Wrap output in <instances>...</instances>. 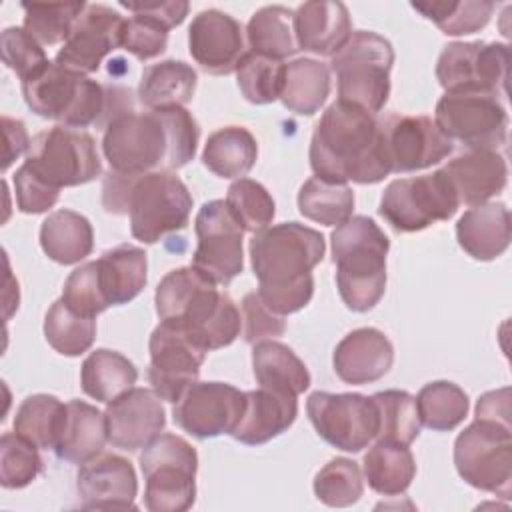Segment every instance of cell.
Here are the masks:
<instances>
[{"instance_id": "7bdbcfd3", "label": "cell", "mask_w": 512, "mask_h": 512, "mask_svg": "<svg viewBox=\"0 0 512 512\" xmlns=\"http://www.w3.org/2000/svg\"><path fill=\"white\" fill-rule=\"evenodd\" d=\"M424 18L432 20L448 36H464L482 30L496 8L488 0H442V2H412Z\"/></svg>"}, {"instance_id": "9c48e42d", "label": "cell", "mask_w": 512, "mask_h": 512, "mask_svg": "<svg viewBox=\"0 0 512 512\" xmlns=\"http://www.w3.org/2000/svg\"><path fill=\"white\" fill-rule=\"evenodd\" d=\"M140 470L146 480V510L184 512L194 504L198 454L182 436H156L140 454Z\"/></svg>"}, {"instance_id": "277c9868", "label": "cell", "mask_w": 512, "mask_h": 512, "mask_svg": "<svg viewBox=\"0 0 512 512\" xmlns=\"http://www.w3.org/2000/svg\"><path fill=\"white\" fill-rule=\"evenodd\" d=\"M154 304L160 320L184 328L206 352L232 344L242 328L234 300L194 266L168 272L156 286Z\"/></svg>"}, {"instance_id": "f5cc1de1", "label": "cell", "mask_w": 512, "mask_h": 512, "mask_svg": "<svg viewBox=\"0 0 512 512\" xmlns=\"http://www.w3.org/2000/svg\"><path fill=\"white\" fill-rule=\"evenodd\" d=\"M168 44V28L152 16L134 14L124 22L122 46L138 60H150L160 56Z\"/></svg>"}, {"instance_id": "9a60e30c", "label": "cell", "mask_w": 512, "mask_h": 512, "mask_svg": "<svg viewBox=\"0 0 512 512\" xmlns=\"http://www.w3.org/2000/svg\"><path fill=\"white\" fill-rule=\"evenodd\" d=\"M198 238L192 266L214 284H230L244 268V228L224 200L202 204L194 220Z\"/></svg>"}, {"instance_id": "b9f144b4", "label": "cell", "mask_w": 512, "mask_h": 512, "mask_svg": "<svg viewBox=\"0 0 512 512\" xmlns=\"http://www.w3.org/2000/svg\"><path fill=\"white\" fill-rule=\"evenodd\" d=\"M378 414L376 440L410 446L420 434L416 398L406 390H384L370 396Z\"/></svg>"}, {"instance_id": "6f0895ef", "label": "cell", "mask_w": 512, "mask_h": 512, "mask_svg": "<svg viewBox=\"0 0 512 512\" xmlns=\"http://www.w3.org/2000/svg\"><path fill=\"white\" fill-rule=\"evenodd\" d=\"M2 130H4V162H2V170L6 172L10 168V164L20 158L24 152L30 150V136L26 132V126L22 120L10 118V116H2Z\"/></svg>"}, {"instance_id": "ac0fdd59", "label": "cell", "mask_w": 512, "mask_h": 512, "mask_svg": "<svg viewBox=\"0 0 512 512\" xmlns=\"http://www.w3.org/2000/svg\"><path fill=\"white\" fill-rule=\"evenodd\" d=\"M246 408V392L224 382H194L172 408L174 422L198 440L232 434Z\"/></svg>"}, {"instance_id": "2e32d148", "label": "cell", "mask_w": 512, "mask_h": 512, "mask_svg": "<svg viewBox=\"0 0 512 512\" xmlns=\"http://www.w3.org/2000/svg\"><path fill=\"white\" fill-rule=\"evenodd\" d=\"M510 50L502 42H452L436 62V78L446 92L482 90L506 94Z\"/></svg>"}, {"instance_id": "8d00e7d4", "label": "cell", "mask_w": 512, "mask_h": 512, "mask_svg": "<svg viewBox=\"0 0 512 512\" xmlns=\"http://www.w3.org/2000/svg\"><path fill=\"white\" fill-rule=\"evenodd\" d=\"M364 478L382 496H398L408 490L416 476V460L408 446L378 440L364 456Z\"/></svg>"}, {"instance_id": "e575fe53", "label": "cell", "mask_w": 512, "mask_h": 512, "mask_svg": "<svg viewBox=\"0 0 512 512\" xmlns=\"http://www.w3.org/2000/svg\"><path fill=\"white\" fill-rule=\"evenodd\" d=\"M330 94V68L314 58H298L284 64V82L280 100L298 114L312 116Z\"/></svg>"}, {"instance_id": "ffe728a7", "label": "cell", "mask_w": 512, "mask_h": 512, "mask_svg": "<svg viewBox=\"0 0 512 512\" xmlns=\"http://www.w3.org/2000/svg\"><path fill=\"white\" fill-rule=\"evenodd\" d=\"M124 22L126 18L110 6L86 4L54 62L78 74L96 72L102 60L122 46Z\"/></svg>"}, {"instance_id": "d6a6232c", "label": "cell", "mask_w": 512, "mask_h": 512, "mask_svg": "<svg viewBox=\"0 0 512 512\" xmlns=\"http://www.w3.org/2000/svg\"><path fill=\"white\" fill-rule=\"evenodd\" d=\"M252 368L256 382L262 388L302 394L310 386V372L306 364L282 342L262 340L252 348Z\"/></svg>"}, {"instance_id": "60d3db41", "label": "cell", "mask_w": 512, "mask_h": 512, "mask_svg": "<svg viewBox=\"0 0 512 512\" xmlns=\"http://www.w3.org/2000/svg\"><path fill=\"white\" fill-rule=\"evenodd\" d=\"M470 402L466 392L448 380H436L420 388L416 410L420 424L436 432L454 430L468 414Z\"/></svg>"}, {"instance_id": "ba28073f", "label": "cell", "mask_w": 512, "mask_h": 512, "mask_svg": "<svg viewBox=\"0 0 512 512\" xmlns=\"http://www.w3.org/2000/svg\"><path fill=\"white\" fill-rule=\"evenodd\" d=\"M392 64L394 48L384 36L370 30L352 32L328 66L338 80V100L370 114L380 112L390 96Z\"/></svg>"}, {"instance_id": "bcb514c9", "label": "cell", "mask_w": 512, "mask_h": 512, "mask_svg": "<svg viewBox=\"0 0 512 512\" xmlns=\"http://www.w3.org/2000/svg\"><path fill=\"white\" fill-rule=\"evenodd\" d=\"M238 88L252 104H270L280 98L284 82V62L256 52H244L236 66Z\"/></svg>"}, {"instance_id": "11a10c76", "label": "cell", "mask_w": 512, "mask_h": 512, "mask_svg": "<svg viewBox=\"0 0 512 512\" xmlns=\"http://www.w3.org/2000/svg\"><path fill=\"white\" fill-rule=\"evenodd\" d=\"M14 194H16V206L24 214H42L48 212L60 198V190L48 186L44 180H40L26 164H22L14 172Z\"/></svg>"}, {"instance_id": "7a4b0ae2", "label": "cell", "mask_w": 512, "mask_h": 512, "mask_svg": "<svg viewBox=\"0 0 512 512\" xmlns=\"http://www.w3.org/2000/svg\"><path fill=\"white\" fill-rule=\"evenodd\" d=\"M308 158L314 176L332 184H376L392 172L380 120L342 100L332 102L316 122Z\"/></svg>"}, {"instance_id": "52a82bcc", "label": "cell", "mask_w": 512, "mask_h": 512, "mask_svg": "<svg viewBox=\"0 0 512 512\" xmlns=\"http://www.w3.org/2000/svg\"><path fill=\"white\" fill-rule=\"evenodd\" d=\"M22 96L34 114L68 128L100 124L106 106L102 84L86 74L66 70L56 62H48L36 76L24 80Z\"/></svg>"}, {"instance_id": "d590c367", "label": "cell", "mask_w": 512, "mask_h": 512, "mask_svg": "<svg viewBox=\"0 0 512 512\" xmlns=\"http://www.w3.org/2000/svg\"><path fill=\"white\" fill-rule=\"evenodd\" d=\"M258 158L256 138L242 126H224L212 132L204 144V166L226 180L246 176Z\"/></svg>"}, {"instance_id": "680465c9", "label": "cell", "mask_w": 512, "mask_h": 512, "mask_svg": "<svg viewBox=\"0 0 512 512\" xmlns=\"http://www.w3.org/2000/svg\"><path fill=\"white\" fill-rule=\"evenodd\" d=\"M476 418H490L510 424V388L482 394L476 404Z\"/></svg>"}, {"instance_id": "74e56055", "label": "cell", "mask_w": 512, "mask_h": 512, "mask_svg": "<svg viewBox=\"0 0 512 512\" xmlns=\"http://www.w3.org/2000/svg\"><path fill=\"white\" fill-rule=\"evenodd\" d=\"M292 16L294 12L280 4L264 6L254 12L246 26L250 52L268 56L278 62L296 54L298 46L292 28Z\"/></svg>"}, {"instance_id": "5b68a950", "label": "cell", "mask_w": 512, "mask_h": 512, "mask_svg": "<svg viewBox=\"0 0 512 512\" xmlns=\"http://www.w3.org/2000/svg\"><path fill=\"white\" fill-rule=\"evenodd\" d=\"M106 212L128 214L130 232L144 244H156L166 234L186 228L192 196L186 184L168 170L128 176L110 170L102 184Z\"/></svg>"}, {"instance_id": "7dc6e473", "label": "cell", "mask_w": 512, "mask_h": 512, "mask_svg": "<svg viewBox=\"0 0 512 512\" xmlns=\"http://www.w3.org/2000/svg\"><path fill=\"white\" fill-rule=\"evenodd\" d=\"M364 480L360 466L350 458H332L314 476L316 498L332 508H346L360 500Z\"/></svg>"}, {"instance_id": "4fadbf2b", "label": "cell", "mask_w": 512, "mask_h": 512, "mask_svg": "<svg viewBox=\"0 0 512 512\" xmlns=\"http://www.w3.org/2000/svg\"><path fill=\"white\" fill-rule=\"evenodd\" d=\"M434 122L444 136L462 142L468 150H496L508 138V112L492 92H446L436 104Z\"/></svg>"}, {"instance_id": "7c38bea8", "label": "cell", "mask_w": 512, "mask_h": 512, "mask_svg": "<svg viewBox=\"0 0 512 512\" xmlns=\"http://www.w3.org/2000/svg\"><path fill=\"white\" fill-rule=\"evenodd\" d=\"M458 206V194L440 168L432 174L392 180L382 192L378 212L396 232H418L452 218Z\"/></svg>"}, {"instance_id": "f35d334b", "label": "cell", "mask_w": 512, "mask_h": 512, "mask_svg": "<svg viewBox=\"0 0 512 512\" xmlns=\"http://www.w3.org/2000/svg\"><path fill=\"white\" fill-rule=\"evenodd\" d=\"M66 420V404L52 394H32L16 410L14 432L42 450H54Z\"/></svg>"}, {"instance_id": "ab89813d", "label": "cell", "mask_w": 512, "mask_h": 512, "mask_svg": "<svg viewBox=\"0 0 512 512\" xmlns=\"http://www.w3.org/2000/svg\"><path fill=\"white\" fill-rule=\"evenodd\" d=\"M298 210L322 226H340L352 216L354 192L348 184H332L312 176L300 186Z\"/></svg>"}, {"instance_id": "f907efd6", "label": "cell", "mask_w": 512, "mask_h": 512, "mask_svg": "<svg viewBox=\"0 0 512 512\" xmlns=\"http://www.w3.org/2000/svg\"><path fill=\"white\" fill-rule=\"evenodd\" d=\"M62 302L76 314L88 318H96L110 306L100 288L96 260L86 262L70 272L62 288Z\"/></svg>"}, {"instance_id": "1f68e13d", "label": "cell", "mask_w": 512, "mask_h": 512, "mask_svg": "<svg viewBox=\"0 0 512 512\" xmlns=\"http://www.w3.org/2000/svg\"><path fill=\"white\" fill-rule=\"evenodd\" d=\"M196 70L182 60H162L144 68L138 98L150 110H166L188 104L196 90Z\"/></svg>"}, {"instance_id": "d6986e66", "label": "cell", "mask_w": 512, "mask_h": 512, "mask_svg": "<svg viewBox=\"0 0 512 512\" xmlns=\"http://www.w3.org/2000/svg\"><path fill=\"white\" fill-rule=\"evenodd\" d=\"M380 128L392 172L430 168L454 150V142L428 116L390 114L380 120Z\"/></svg>"}, {"instance_id": "d4e9b609", "label": "cell", "mask_w": 512, "mask_h": 512, "mask_svg": "<svg viewBox=\"0 0 512 512\" xmlns=\"http://www.w3.org/2000/svg\"><path fill=\"white\" fill-rule=\"evenodd\" d=\"M292 28L298 50L318 56H334L352 36L348 8L328 0L300 4L292 16Z\"/></svg>"}, {"instance_id": "816d5d0a", "label": "cell", "mask_w": 512, "mask_h": 512, "mask_svg": "<svg viewBox=\"0 0 512 512\" xmlns=\"http://www.w3.org/2000/svg\"><path fill=\"white\" fill-rule=\"evenodd\" d=\"M0 44H2L4 64L12 72H16L22 82L36 76L50 62L42 44L34 36H30L24 28H18V26L6 28L0 36Z\"/></svg>"}, {"instance_id": "83f0119b", "label": "cell", "mask_w": 512, "mask_h": 512, "mask_svg": "<svg viewBox=\"0 0 512 512\" xmlns=\"http://www.w3.org/2000/svg\"><path fill=\"white\" fill-rule=\"evenodd\" d=\"M510 210L502 202H486L466 210L456 224L460 248L474 260H494L510 246Z\"/></svg>"}, {"instance_id": "8fae6325", "label": "cell", "mask_w": 512, "mask_h": 512, "mask_svg": "<svg viewBox=\"0 0 512 512\" xmlns=\"http://www.w3.org/2000/svg\"><path fill=\"white\" fill-rule=\"evenodd\" d=\"M24 164L56 190L92 182L102 172L94 138L62 124L32 138Z\"/></svg>"}, {"instance_id": "cb8c5ba5", "label": "cell", "mask_w": 512, "mask_h": 512, "mask_svg": "<svg viewBox=\"0 0 512 512\" xmlns=\"http://www.w3.org/2000/svg\"><path fill=\"white\" fill-rule=\"evenodd\" d=\"M394 362V346L378 328H356L334 348L336 376L346 384H370L380 380Z\"/></svg>"}, {"instance_id": "e0dca14e", "label": "cell", "mask_w": 512, "mask_h": 512, "mask_svg": "<svg viewBox=\"0 0 512 512\" xmlns=\"http://www.w3.org/2000/svg\"><path fill=\"white\" fill-rule=\"evenodd\" d=\"M148 350V380L162 400L176 402L194 382H198L206 350L184 328L160 320L150 334Z\"/></svg>"}, {"instance_id": "5bb4252c", "label": "cell", "mask_w": 512, "mask_h": 512, "mask_svg": "<svg viewBox=\"0 0 512 512\" xmlns=\"http://www.w3.org/2000/svg\"><path fill=\"white\" fill-rule=\"evenodd\" d=\"M308 418L322 440L344 452H360L378 434L372 398L358 392H312L306 400Z\"/></svg>"}, {"instance_id": "4316f807", "label": "cell", "mask_w": 512, "mask_h": 512, "mask_svg": "<svg viewBox=\"0 0 512 512\" xmlns=\"http://www.w3.org/2000/svg\"><path fill=\"white\" fill-rule=\"evenodd\" d=\"M296 416L298 402L294 394L260 386L246 392L244 414L230 436L242 444L258 446L286 432Z\"/></svg>"}, {"instance_id": "836d02e7", "label": "cell", "mask_w": 512, "mask_h": 512, "mask_svg": "<svg viewBox=\"0 0 512 512\" xmlns=\"http://www.w3.org/2000/svg\"><path fill=\"white\" fill-rule=\"evenodd\" d=\"M136 380V366L124 354L108 348L90 352L80 368V384L84 394L106 404L134 388Z\"/></svg>"}, {"instance_id": "db71d44e", "label": "cell", "mask_w": 512, "mask_h": 512, "mask_svg": "<svg viewBox=\"0 0 512 512\" xmlns=\"http://www.w3.org/2000/svg\"><path fill=\"white\" fill-rule=\"evenodd\" d=\"M242 312H244V340L248 344L282 336L286 330L284 316L270 310L256 290L248 292L242 298Z\"/></svg>"}, {"instance_id": "484cf974", "label": "cell", "mask_w": 512, "mask_h": 512, "mask_svg": "<svg viewBox=\"0 0 512 512\" xmlns=\"http://www.w3.org/2000/svg\"><path fill=\"white\" fill-rule=\"evenodd\" d=\"M460 204L478 206L498 196L508 182V166L498 150H466L444 168Z\"/></svg>"}, {"instance_id": "44dd1931", "label": "cell", "mask_w": 512, "mask_h": 512, "mask_svg": "<svg viewBox=\"0 0 512 512\" xmlns=\"http://www.w3.org/2000/svg\"><path fill=\"white\" fill-rule=\"evenodd\" d=\"M104 414L108 442L128 452L148 446L166 426L162 398L150 388H130L116 400L108 402Z\"/></svg>"}, {"instance_id": "9f6ffc18", "label": "cell", "mask_w": 512, "mask_h": 512, "mask_svg": "<svg viewBox=\"0 0 512 512\" xmlns=\"http://www.w3.org/2000/svg\"><path fill=\"white\" fill-rule=\"evenodd\" d=\"M120 6L134 12V14H146L162 22L168 30L182 24L188 14V2L184 0H166V2H126L120 0Z\"/></svg>"}, {"instance_id": "603a6c76", "label": "cell", "mask_w": 512, "mask_h": 512, "mask_svg": "<svg viewBox=\"0 0 512 512\" xmlns=\"http://www.w3.org/2000/svg\"><path fill=\"white\" fill-rule=\"evenodd\" d=\"M188 50L202 70L216 76L232 74L244 56L242 26L222 10H202L188 28Z\"/></svg>"}, {"instance_id": "30bf717a", "label": "cell", "mask_w": 512, "mask_h": 512, "mask_svg": "<svg viewBox=\"0 0 512 512\" xmlns=\"http://www.w3.org/2000/svg\"><path fill=\"white\" fill-rule=\"evenodd\" d=\"M460 478L504 500L512 494V424L476 418L454 442Z\"/></svg>"}, {"instance_id": "f1b7e54d", "label": "cell", "mask_w": 512, "mask_h": 512, "mask_svg": "<svg viewBox=\"0 0 512 512\" xmlns=\"http://www.w3.org/2000/svg\"><path fill=\"white\" fill-rule=\"evenodd\" d=\"M106 442V414L88 402L70 400L66 404L64 428L54 448L56 456L72 464H84L98 456Z\"/></svg>"}, {"instance_id": "f6af8a7d", "label": "cell", "mask_w": 512, "mask_h": 512, "mask_svg": "<svg viewBox=\"0 0 512 512\" xmlns=\"http://www.w3.org/2000/svg\"><path fill=\"white\" fill-rule=\"evenodd\" d=\"M84 2H60V4H22L24 30L40 44L66 42L78 16L84 12Z\"/></svg>"}, {"instance_id": "6da1fadb", "label": "cell", "mask_w": 512, "mask_h": 512, "mask_svg": "<svg viewBox=\"0 0 512 512\" xmlns=\"http://www.w3.org/2000/svg\"><path fill=\"white\" fill-rule=\"evenodd\" d=\"M200 128L194 116L178 106L150 112H126L104 130L102 152L110 170L142 176L186 166L198 148Z\"/></svg>"}, {"instance_id": "7402d4cb", "label": "cell", "mask_w": 512, "mask_h": 512, "mask_svg": "<svg viewBox=\"0 0 512 512\" xmlns=\"http://www.w3.org/2000/svg\"><path fill=\"white\" fill-rule=\"evenodd\" d=\"M76 490L84 510H136L138 480L130 460L118 454H98L80 464Z\"/></svg>"}, {"instance_id": "ee69618b", "label": "cell", "mask_w": 512, "mask_h": 512, "mask_svg": "<svg viewBox=\"0 0 512 512\" xmlns=\"http://www.w3.org/2000/svg\"><path fill=\"white\" fill-rule=\"evenodd\" d=\"M44 338L56 352L64 356H80L94 344L96 318L76 314L60 298L46 312Z\"/></svg>"}, {"instance_id": "3957f363", "label": "cell", "mask_w": 512, "mask_h": 512, "mask_svg": "<svg viewBox=\"0 0 512 512\" xmlns=\"http://www.w3.org/2000/svg\"><path fill=\"white\" fill-rule=\"evenodd\" d=\"M326 252L324 236L300 222H282L256 232L250 240L258 296L280 316L302 310L314 294L312 270Z\"/></svg>"}, {"instance_id": "f546056e", "label": "cell", "mask_w": 512, "mask_h": 512, "mask_svg": "<svg viewBox=\"0 0 512 512\" xmlns=\"http://www.w3.org/2000/svg\"><path fill=\"white\" fill-rule=\"evenodd\" d=\"M100 288L110 306H122L134 300L146 286V252L132 244H120L106 250L98 260Z\"/></svg>"}, {"instance_id": "4dcf8cb0", "label": "cell", "mask_w": 512, "mask_h": 512, "mask_svg": "<svg viewBox=\"0 0 512 512\" xmlns=\"http://www.w3.org/2000/svg\"><path fill=\"white\" fill-rule=\"evenodd\" d=\"M40 246L44 254L64 266L78 264L94 248V230L86 216L62 208L46 216L40 226Z\"/></svg>"}, {"instance_id": "8992f818", "label": "cell", "mask_w": 512, "mask_h": 512, "mask_svg": "<svg viewBox=\"0 0 512 512\" xmlns=\"http://www.w3.org/2000/svg\"><path fill=\"white\" fill-rule=\"evenodd\" d=\"M336 286L352 312L372 310L386 290L388 236L368 216H350L330 236Z\"/></svg>"}, {"instance_id": "c3c4849f", "label": "cell", "mask_w": 512, "mask_h": 512, "mask_svg": "<svg viewBox=\"0 0 512 512\" xmlns=\"http://www.w3.org/2000/svg\"><path fill=\"white\" fill-rule=\"evenodd\" d=\"M226 206L240 222L244 232H260L268 228L276 214V204L270 192L252 178H238L230 184Z\"/></svg>"}, {"instance_id": "681fc988", "label": "cell", "mask_w": 512, "mask_h": 512, "mask_svg": "<svg viewBox=\"0 0 512 512\" xmlns=\"http://www.w3.org/2000/svg\"><path fill=\"white\" fill-rule=\"evenodd\" d=\"M44 472V460L38 446L16 432H4L0 438V484L18 490L32 484Z\"/></svg>"}]
</instances>
